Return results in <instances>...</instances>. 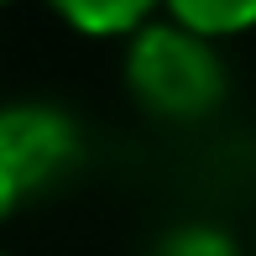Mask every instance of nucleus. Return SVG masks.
Instances as JSON below:
<instances>
[{
  "label": "nucleus",
  "mask_w": 256,
  "mask_h": 256,
  "mask_svg": "<svg viewBox=\"0 0 256 256\" xmlns=\"http://www.w3.org/2000/svg\"><path fill=\"white\" fill-rule=\"evenodd\" d=\"M162 256H236L230 251V240L220 236V230H183V236H172Z\"/></svg>",
  "instance_id": "nucleus-5"
},
{
  "label": "nucleus",
  "mask_w": 256,
  "mask_h": 256,
  "mask_svg": "<svg viewBox=\"0 0 256 256\" xmlns=\"http://www.w3.org/2000/svg\"><path fill=\"white\" fill-rule=\"evenodd\" d=\"M78 162V126L58 104H0V220Z\"/></svg>",
  "instance_id": "nucleus-2"
},
{
  "label": "nucleus",
  "mask_w": 256,
  "mask_h": 256,
  "mask_svg": "<svg viewBox=\"0 0 256 256\" xmlns=\"http://www.w3.org/2000/svg\"><path fill=\"white\" fill-rule=\"evenodd\" d=\"M168 21L199 32V37H236V32L256 26V0H162Z\"/></svg>",
  "instance_id": "nucleus-4"
},
{
  "label": "nucleus",
  "mask_w": 256,
  "mask_h": 256,
  "mask_svg": "<svg viewBox=\"0 0 256 256\" xmlns=\"http://www.w3.org/2000/svg\"><path fill=\"white\" fill-rule=\"evenodd\" d=\"M126 84L146 115L188 126L225 100V63L199 32L178 21H146L126 48Z\"/></svg>",
  "instance_id": "nucleus-1"
},
{
  "label": "nucleus",
  "mask_w": 256,
  "mask_h": 256,
  "mask_svg": "<svg viewBox=\"0 0 256 256\" xmlns=\"http://www.w3.org/2000/svg\"><path fill=\"white\" fill-rule=\"evenodd\" d=\"M0 6H10V0H0Z\"/></svg>",
  "instance_id": "nucleus-6"
},
{
  "label": "nucleus",
  "mask_w": 256,
  "mask_h": 256,
  "mask_svg": "<svg viewBox=\"0 0 256 256\" xmlns=\"http://www.w3.org/2000/svg\"><path fill=\"white\" fill-rule=\"evenodd\" d=\"M48 6L89 37H136L162 0H48Z\"/></svg>",
  "instance_id": "nucleus-3"
}]
</instances>
